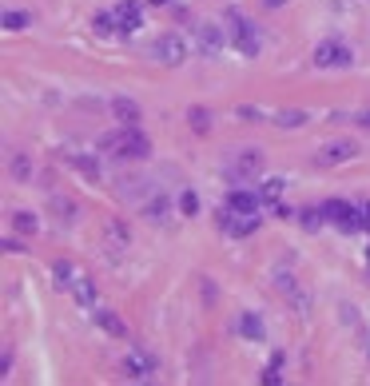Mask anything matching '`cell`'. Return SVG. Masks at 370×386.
<instances>
[{"mask_svg": "<svg viewBox=\"0 0 370 386\" xmlns=\"http://www.w3.org/2000/svg\"><path fill=\"white\" fill-rule=\"evenodd\" d=\"M100 148L111 152L116 160H148L151 155V140L140 132V128H120V132L100 136Z\"/></svg>", "mask_w": 370, "mask_h": 386, "instance_id": "obj_1", "label": "cell"}, {"mask_svg": "<svg viewBox=\"0 0 370 386\" xmlns=\"http://www.w3.org/2000/svg\"><path fill=\"white\" fill-rule=\"evenodd\" d=\"M227 24H231V44L239 48V56H259L263 40H259V32H255V24L235 9H227Z\"/></svg>", "mask_w": 370, "mask_h": 386, "instance_id": "obj_2", "label": "cell"}, {"mask_svg": "<svg viewBox=\"0 0 370 386\" xmlns=\"http://www.w3.org/2000/svg\"><path fill=\"white\" fill-rule=\"evenodd\" d=\"M322 215H327V224L342 235L362 231V211L354 204H347V199H327V204H322Z\"/></svg>", "mask_w": 370, "mask_h": 386, "instance_id": "obj_3", "label": "cell"}, {"mask_svg": "<svg viewBox=\"0 0 370 386\" xmlns=\"http://www.w3.org/2000/svg\"><path fill=\"white\" fill-rule=\"evenodd\" d=\"M151 56H156L163 68H180V64L187 60V36H180V32H163L160 40L151 44Z\"/></svg>", "mask_w": 370, "mask_h": 386, "instance_id": "obj_4", "label": "cell"}, {"mask_svg": "<svg viewBox=\"0 0 370 386\" xmlns=\"http://www.w3.org/2000/svg\"><path fill=\"white\" fill-rule=\"evenodd\" d=\"M310 64H315V68H350V64H354V52L342 40H322L310 52Z\"/></svg>", "mask_w": 370, "mask_h": 386, "instance_id": "obj_5", "label": "cell"}, {"mask_svg": "<svg viewBox=\"0 0 370 386\" xmlns=\"http://www.w3.org/2000/svg\"><path fill=\"white\" fill-rule=\"evenodd\" d=\"M259 172H263V152H259V148H243V152L231 160V167H227V175H231L235 183L255 180Z\"/></svg>", "mask_w": 370, "mask_h": 386, "instance_id": "obj_6", "label": "cell"}, {"mask_svg": "<svg viewBox=\"0 0 370 386\" xmlns=\"http://www.w3.org/2000/svg\"><path fill=\"white\" fill-rule=\"evenodd\" d=\"M354 155H359V143L354 140H330V143L319 148L315 163H319V167H334V163H347V160H354Z\"/></svg>", "mask_w": 370, "mask_h": 386, "instance_id": "obj_7", "label": "cell"}, {"mask_svg": "<svg viewBox=\"0 0 370 386\" xmlns=\"http://www.w3.org/2000/svg\"><path fill=\"white\" fill-rule=\"evenodd\" d=\"M124 375H128L131 382H151V378H156V358L143 355V346H136V351L124 358Z\"/></svg>", "mask_w": 370, "mask_h": 386, "instance_id": "obj_8", "label": "cell"}, {"mask_svg": "<svg viewBox=\"0 0 370 386\" xmlns=\"http://www.w3.org/2000/svg\"><path fill=\"white\" fill-rule=\"evenodd\" d=\"M263 204V195L259 192H247V187H231L227 199H223V207H227L231 215H255Z\"/></svg>", "mask_w": 370, "mask_h": 386, "instance_id": "obj_9", "label": "cell"}, {"mask_svg": "<svg viewBox=\"0 0 370 386\" xmlns=\"http://www.w3.org/2000/svg\"><path fill=\"white\" fill-rule=\"evenodd\" d=\"M111 120H120V128H140L143 112H140V104L131 100V96H111Z\"/></svg>", "mask_w": 370, "mask_h": 386, "instance_id": "obj_10", "label": "cell"}, {"mask_svg": "<svg viewBox=\"0 0 370 386\" xmlns=\"http://www.w3.org/2000/svg\"><path fill=\"white\" fill-rule=\"evenodd\" d=\"M111 12H116V24H120L124 36H128V32H140V24H143V4L140 0H120Z\"/></svg>", "mask_w": 370, "mask_h": 386, "instance_id": "obj_11", "label": "cell"}, {"mask_svg": "<svg viewBox=\"0 0 370 386\" xmlns=\"http://www.w3.org/2000/svg\"><path fill=\"white\" fill-rule=\"evenodd\" d=\"M195 44H200V52L203 56H219L223 52V32H219V24H195Z\"/></svg>", "mask_w": 370, "mask_h": 386, "instance_id": "obj_12", "label": "cell"}, {"mask_svg": "<svg viewBox=\"0 0 370 386\" xmlns=\"http://www.w3.org/2000/svg\"><path fill=\"white\" fill-rule=\"evenodd\" d=\"M92 315H96V323H100V331L104 335H111V338H128V326H124V319L116 315V311H108V307H92Z\"/></svg>", "mask_w": 370, "mask_h": 386, "instance_id": "obj_13", "label": "cell"}, {"mask_svg": "<svg viewBox=\"0 0 370 386\" xmlns=\"http://www.w3.org/2000/svg\"><path fill=\"white\" fill-rule=\"evenodd\" d=\"M239 335L247 338V343H263L267 338V326H263V319H259V311H239Z\"/></svg>", "mask_w": 370, "mask_h": 386, "instance_id": "obj_14", "label": "cell"}, {"mask_svg": "<svg viewBox=\"0 0 370 386\" xmlns=\"http://www.w3.org/2000/svg\"><path fill=\"white\" fill-rule=\"evenodd\" d=\"M72 167H76V172H80L88 183H100V180H104V167H100V160H96V155H88V152L72 155Z\"/></svg>", "mask_w": 370, "mask_h": 386, "instance_id": "obj_15", "label": "cell"}, {"mask_svg": "<svg viewBox=\"0 0 370 386\" xmlns=\"http://www.w3.org/2000/svg\"><path fill=\"white\" fill-rule=\"evenodd\" d=\"M168 211H171L168 195H148L143 199V219H151V224H168Z\"/></svg>", "mask_w": 370, "mask_h": 386, "instance_id": "obj_16", "label": "cell"}, {"mask_svg": "<svg viewBox=\"0 0 370 386\" xmlns=\"http://www.w3.org/2000/svg\"><path fill=\"white\" fill-rule=\"evenodd\" d=\"M72 299H76V303L80 307H96V283H92L88 275H80V279H76V283H72Z\"/></svg>", "mask_w": 370, "mask_h": 386, "instance_id": "obj_17", "label": "cell"}, {"mask_svg": "<svg viewBox=\"0 0 370 386\" xmlns=\"http://www.w3.org/2000/svg\"><path fill=\"white\" fill-rule=\"evenodd\" d=\"M187 128L195 136H207L211 132V112L203 108V104H191V108H187Z\"/></svg>", "mask_w": 370, "mask_h": 386, "instance_id": "obj_18", "label": "cell"}, {"mask_svg": "<svg viewBox=\"0 0 370 386\" xmlns=\"http://www.w3.org/2000/svg\"><path fill=\"white\" fill-rule=\"evenodd\" d=\"M52 275H56V287H60V291H72V283L80 279V271H76L68 259H56V263H52Z\"/></svg>", "mask_w": 370, "mask_h": 386, "instance_id": "obj_19", "label": "cell"}, {"mask_svg": "<svg viewBox=\"0 0 370 386\" xmlns=\"http://www.w3.org/2000/svg\"><path fill=\"white\" fill-rule=\"evenodd\" d=\"M9 175L16 183H28L32 180V160L24 152H12V160H9Z\"/></svg>", "mask_w": 370, "mask_h": 386, "instance_id": "obj_20", "label": "cell"}, {"mask_svg": "<svg viewBox=\"0 0 370 386\" xmlns=\"http://www.w3.org/2000/svg\"><path fill=\"white\" fill-rule=\"evenodd\" d=\"M295 219H299V227H303V231H319V227L327 224L322 207H299V211H295Z\"/></svg>", "mask_w": 370, "mask_h": 386, "instance_id": "obj_21", "label": "cell"}, {"mask_svg": "<svg viewBox=\"0 0 370 386\" xmlns=\"http://www.w3.org/2000/svg\"><path fill=\"white\" fill-rule=\"evenodd\" d=\"M104 235H108V243L116 247V251H124V247L131 243V235H128V227H124L120 219H108V224H104Z\"/></svg>", "mask_w": 370, "mask_h": 386, "instance_id": "obj_22", "label": "cell"}, {"mask_svg": "<svg viewBox=\"0 0 370 386\" xmlns=\"http://www.w3.org/2000/svg\"><path fill=\"white\" fill-rule=\"evenodd\" d=\"M307 120H310V116L299 112V108H283V112L271 116V123H275V128H303Z\"/></svg>", "mask_w": 370, "mask_h": 386, "instance_id": "obj_23", "label": "cell"}, {"mask_svg": "<svg viewBox=\"0 0 370 386\" xmlns=\"http://www.w3.org/2000/svg\"><path fill=\"white\" fill-rule=\"evenodd\" d=\"M12 227L21 235H36L40 231V219H36V211H24L21 207V211H12Z\"/></svg>", "mask_w": 370, "mask_h": 386, "instance_id": "obj_24", "label": "cell"}, {"mask_svg": "<svg viewBox=\"0 0 370 386\" xmlns=\"http://www.w3.org/2000/svg\"><path fill=\"white\" fill-rule=\"evenodd\" d=\"M0 21H4V28L9 32H24L32 24V12H24V9H4V16H0Z\"/></svg>", "mask_w": 370, "mask_h": 386, "instance_id": "obj_25", "label": "cell"}, {"mask_svg": "<svg viewBox=\"0 0 370 386\" xmlns=\"http://www.w3.org/2000/svg\"><path fill=\"white\" fill-rule=\"evenodd\" d=\"M283 187H287V180H279V175H271V180L259 183V195H263V204H275L283 195Z\"/></svg>", "mask_w": 370, "mask_h": 386, "instance_id": "obj_26", "label": "cell"}, {"mask_svg": "<svg viewBox=\"0 0 370 386\" xmlns=\"http://www.w3.org/2000/svg\"><path fill=\"white\" fill-rule=\"evenodd\" d=\"M235 120H243V123H267L271 116L263 112V108H255V104H239V108H235Z\"/></svg>", "mask_w": 370, "mask_h": 386, "instance_id": "obj_27", "label": "cell"}, {"mask_svg": "<svg viewBox=\"0 0 370 386\" xmlns=\"http://www.w3.org/2000/svg\"><path fill=\"white\" fill-rule=\"evenodd\" d=\"M48 204H52V211L60 215L64 224H72V219H76V204H72V199H64V195H52Z\"/></svg>", "mask_w": 370, "mask_h": 386, "instance_id": "obj_28", "label": "cell"}, {"mask_svg": "<svg viewBox=\"0 0 370 386\" xmlns=\"http://www.w3.org/2000/svg\"><path fill=\"white\" fill-rule=\"evenodd\" d=\"M96 32H100V36H108V32H120V24H116V12H96Z\"/></svg>", "mask_w": 370, "mask_h": 386, "instance_id": "obj_29", "label": "cell"}, {"mask_svg": "<svg viewBox=\"0 0 370 386\" xmlns=\"http://www.w3.org/2000/svg\"><path fill=\"white\" fill-rule=\"evenodd\" d=\"M180 211L187 215V219H195V215H200V195H195V192H183L180 195Z\"/></svg>", "mask_w": 370, "mask_h": 386, "instance_id": "obj_30", "label": "cell"}, {"mask_svg": "<svg viewBox=\"0 0 370 386\" xmlns=\"http://www.w3.org/2000/svg\"><path fill=\"white\" fill-rule=\"evenodd\" d=\"M271 279H275V287H279L283 295H290V291H299V287H295V275H290L287 267H283V271H275Z\"/></svg>", "mask_w": 370, "mask_h": 386, "instance_id": "obj_31", "label": "cell"}, {"mask_svg": "<svg viewBox=\"0 0 370 386\" xmlns=\"http://www.w3.org/2000/svg\"><path fill=\"white\" fill-rule=\"evenodd\" d=\"M4 251H9V255H24L28 247H24V239H12V235H9V239H4Z\"/></svg>", "mask_w": 370, "mask_h": 386, "instance_id": "obj_32", "label": "cell"}, {"mask_svg": "<svg viewBox=\"0 0 370 386\" xmlns=\"http://www.w3.org/2000/svg\"><path fill=\"white\" fill-rule=\"evenodd\" d=\"M359 211H362V231H370V199L366 204H359Z\"/></svg>", "mask_w": 370, "mask_h": 386, "instance_id": "obj_33", "label": "cell"}, {"mask_svg": "<svg viewBox=\"0 0 370 386\" xmlns=\"http://www.w3.org/2000/svg\"><path fill=\"white\" fill-rule=\"evenodd\" d=\"M354 123H359V128H366V132H370V108H366V112H359V116H354Z\"/></svg>", "mask_w": 370, "mask_h": 386, "instance_id": "obj_34", "label": "cell"}, {"mask_svg": "<svg viewBox=\"0 0 370 386\" xmlns=\"http://www.w3.org/2000/svg\"><path fill=\"white\" fill-rule=\"evenodd\" d=\"M287 0H263V9H283Z\"/></svg>", "mask_w": 370, "mask_h": 386, "instance_id": "obj_35", "label": "cell"}, {"mask_svg": "<svg viewBox=\"0 0 370 386\" xmlns=\"http://www.w3.org/2000/svg\"><path fill=\"white\" fill-rule=\"evenodd\" d=\"M151 4H171V0H151Z\"/></svg>", "mask_w": 370, "mask_h": 386, "instance_id": "obj_36", "label": "cell"}, {"mask_svg": "<svg viewBox=\"0 0 370 386\" xmlns=\"http://www.w3.org/2000/svg\"><path fill=\"white\" fill-rule=\"evenodd\" d=\"M366 263H370V247H366Z\"/></svg>", "mask_w": 370, "mask_h": 386, "instance_id": "obj_37", "label": "cell"}]
</instances>
